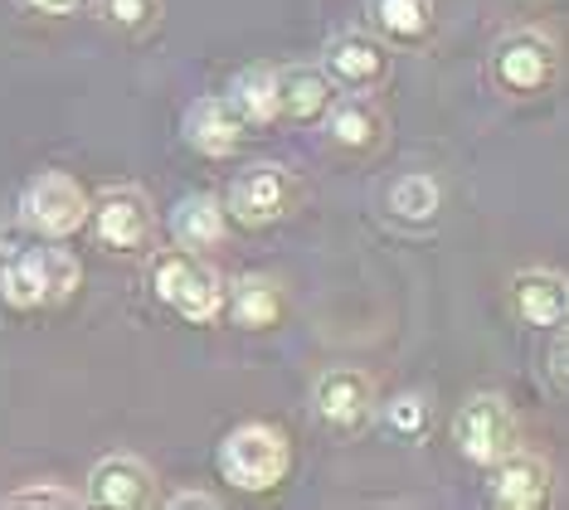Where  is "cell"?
<instances>
[{
	"label": "cell",
	"instance_id": "26",
	"mask_svg": "<svg viewBox=\"0 0 569 510\" xmlns=\"http://www.w3.org/2000/svg\"><path fill=\"white\" fill-rule=\"evenodd\" d=\"M166 506L171 510H214L219 496H210V491H176V496H166Z\"/></svg>",
	"mask_w": 569,
	"mask_h": 510
},
{
	"label": "cell",
	"instance_id": "15",
	"mask_svg": "<svg viewBox=\"0 0 569 510\" xmlns=\"http://www.w3.org/2000/svg\"><path fill=\"white\" fill-rule=\"evenodd\" d=\"M511 302H516V317H521L526 326H560L565 307H569V282L560 278V272H550V268L516 272Z\"/></svg>",
	"mask_w": 569,
	"mask_h": 510
},
{
	"label": "cell",
	"instance_id": "5",
	"mask_svg": "<svg viewBox=\"0 0 569 510\" xmlns=\"http://www.w3.org/2000/svg\"><path fill=\"white\" fill-rule=\"evenodd\" d=\"M452 442L477 467L501 462L516 448V413L501 394H472L452 418Z\"/></svg>",
	"mask_w": 569,
	"mask_h": 510
},
{
	"label": "cell",
	"instance_id": "19",
	"mask_svg": "<svg viewBox=\"0 0 569 510\" xmlns=\"http://www.w3.org/2000/svg\"><path fill=\"white\" fill-rule=\"evenodd\" d=\"M229 98H234V108L243 112V122L249 127L278 122V69H268V63L243 69L234 78V88H229Z\"/></svg>",
	"mask_w": 569,
	"mask_h": 510
},
{
	"label": "cell",
	"instance_id": "27",
	"mask_svg": "<svg viewBox=\"0 0 569 510\" xmlns=\"http://www.w3.org/2000/svg\"><path fill=\"white\" fill-rule=\"evenodd\" d=\"M550 374L560 389H569V340H555L550 346Z\"/></svg>",
	"mask_w": 569,
	"mask_h": 510
},
{
	"label": "cell",
	"instance_id": "6",
	"mask_svg": "<svg viewBox=\"0 0 569 510\" xmlns=\"http://www.w3.org/2000/svg\"><path fill=\"white\" fill-rule=\"evenodd\" d=\"M292 200H297L292 170L278 166V161H258V166H249V170H239L234 176L224 209L239 219L243 229H268V224H278V219L288 214Z\"/></svg>",
	"mask_w": 569,
	"mask_h": 510
},
{
	"label": "cell",
	"instance_id": "20",
	"mask_svg": "<svg viewBox=\"0 0 569 510\" xmlns=\"http://www.w3.org/2000/svg\"><path fill=\"white\" fill-rule=\"evenodd\" d=\"M370 20L399 44H419L433 30V0H370Z\"/></svg>",
	"mask_w": 569,
	"mask_h": 510
},
{
	"label": "cell",
	"instance_id": "14",
	"mask_svg": "<svg viewBox=\"0 0 569 510\" xmlns=\"http://www.w3.org/2000/svg\"><path fill=\"white\" fill-rule=\"evenodd\" d=\"M243 112L234 108V98H200L190 102L186 112V141L196 147L200 156H229L243 141Z\"/></svg>",
	"mask_w": 569,
	"mask_h": 510
},
{
	"label": "cell",
	"instance_id": "23",
	"mask_svg": "<svg viewBox=\"0 0 569 510\" xmlns=\"http://www.w3.org/2000/svg\"><path fill=\"white\" fill-rule=\"evenodd\" d=\"M385 423H390L399 438H423L429 433V399L423 394H399L390 409H385Z\"/></svg>",
	"mask_w": 569,
	"mask_h": 510
},
{
	"label": "cell",
	"instance_id": "13",
	"mask_svg": "<svg viewBox=\"0 0 569 510\" xmlns=\"http://www.w3.org/2000/svg\"><path fill=\"white\" fill-rule=\"evenodd\" d=\"M336 102V88L327 69H307V63H292V69H278V117H288L297 127L327 122Z\"/></svg>",
	"mask_w": 569,
	"mask_h": 510
},
{
	"label": "cell",
	"instance_id": "2",
	"mask_svg": "<svg viewBox=\"0 0 569 510\" xmlns=\"http://www.w3.org/2000/svg\"><path fill=\"white\" fill-rule=\"evenodd\" d=\"M151 287L176 317L196 326H210L224 311V282L196 248H166L151 258Z\"/></svg>",
	"mask_w": 569,
	"mask_h": 510
},
{
	"label": "cell",
	"instance_id": "28",
	"mask_svg": "<svg viewBox=\"0 0 569 510\" xmlns=\"http://www.w3.org/2000/svg\"><path fill=\"white\" fill-rule=\"evenodd\" d=\"M565 321H569V307H565Z\"/></svg>",
	"mask_w": 569,
	"mask_h": 510
},
{
	"label": "cell",
	"instance_id": "3",
	"mask_svg": "<svg viewBox=\"0 0 569 510\" xmlns=\"http://www.w3.org/2000/svg\"><path fill=\"white\" fill-rule=\"evenodd\" d=\"M292 467V448L278 428L268 423H243L219 442V472L239 491H273Z\"/></svg>",
	"mask_w": 569,
	"mask_h": 510
},
{
	"label": "cell",
	"instance_id": "24",
	"mask_svg": "<svg viewBox=\"0 0 569 510\" xmlns=\"http://www.w3.org/2000/svg\"><path fill=\"white\" fill-rule=\"evenodd\" d=\"M98 10L118 30H141V24L157 20V0H98Z\"/></svg>",
	"mask_w": 569,
	"mask_h": 510
},
{
	"label": "cell",
	"instance_id": "9",
	"mask_svg": "<svg viewBox=\"0 0 569 510\" xmlns=\"http://www.w3.org/2000/svg\"><path fill=\"white\" fill-rule=\"evenodd\" d=\"M93 233L102 248H112V253H132L151 239V200L132 186H112L98 194L93 204Z\"/></svg>",
	"mask_w": 569,
	"mask_h": 510
},
{
	"label": "cell",
	"instance_id": "16",
	"mask_svg": "<svg viewBox=\"0 0 569 510\" xmlns=\"http://www.w3.org/2000/svg\"><path fill=\"white\" fill-rule=\"evenodd\" d=\"M380 127H385V117L380 108H375L370 98H336L331 102V112H327V137L336 141V147H351V151H366L380 141Z\"/></svg>",
	"mask_w": 569,
	"mask_h": 510
},
{
	"label": "cell",
	"instance_id": "22",
	"mask_svg": "<svg viewBox=\"0 0 569 510\" xmlns=\"http://www.w3.org/2000/svg\"><path fill=\"white\" fill-rule=\"evenodd\" d=\"M0 506H54V510H73V506H88V496L59 487V481H34V487H20L10 496H0Z\"/></svg>",
	"mask_w": 569,
	"mask_h": 510
},
{
	"label": "cell",
	"instance_id": "11",
	"mask_svg": "<svg viewBox=\"0 0 569 510\" xmlns=\"http://www.w3.org/2000/svg\"><path fill=\"white\" fill-rule=\"evenodd\" d=\"M555 472L546 457L511 448L501 462H491V506L501 510H540L550 501Z\"/></svg>",
	"mask_w": 569,
	"mask_h": 510
},
{
	"label": "cell",
	"instance_id": "17",
	"mask_svg": "<svg viewBox=\"0 0 569 510\" xmlns=\"http://www.w3.org/2000/svg\"><path fill=\"white\" fill-rule=\"evenodd\" d=\"M171 233L180 248L204 253V248L224 243V209H219V200H210V194H186V200L171 209Z\"/></svg>",
	"mask_w": 569,
	"mask_h": 510
},
{
	"label": "cell",
	"instance_id": "25",
	"mask_svg": "<svg viewBox=\"0 0 569 510\" xmlns=\"http://www.w3.org/2000/svg\"><path fill=\"white\" fill-rule=\"evenodd\" d=\"M20 10H34V16H79V10L98 6V0H16Z\"/></svg>",
	"mask_w": 569,
	"mask_h": 510
},
{
	"label": "cell",
	"instance_id": "4",
	"mask_svg": "<svg viewBox=\"0 0 569 510\" xmlns=\"http://www.w3.org/2000/svg\"><path fill=\"white\" fill-rule=\"evenodd\" d=\"M88 214H93V204H88L83 186L73 176H63V170H40L20 194V219L34 233H44V239L79 233L88 224Z\"/></svg>",
	"mask_w": 569,
	"mask_h": 510
},
{
	"label": "cell",
	"instance_id": "18",
	"mask_svg": "<svg viewBox=\"0 0 569 510\" xmlns=\"http://www.w3.org/2000/svg\"><path fill=\"white\" fill-rule=\"evenodd\" d=\"M438 204H443V194H438V180L423 176V170H413V176H399L390 194H385V209L399 219V224L409 229H429L438 219Z\"/></svg>",
	"mask_w": 569,
	"mask_h": 510
},
{
	"label": "cell",
	"instance_id": "10",
	"mask_svg": "<svg viewBox=\"0 0 569 510\" xmlns=\"http://www.w3.org/2000/svg\"><path fill=\"white\" fill-rule=\"evenodd\" d=\"M157 501V477L141 457L112 452L88 472V506H108V510H141Z\"/></svg>",
	"mask_w": 569,
	"mask_h": 510
},
{
	"label": "cell",
	"instance_id": "8",
	"mask_svg": "<svg viewBox=\"0 0 569 510\" xmlns=\"http://www.w3.org/2000/svg\"><path fill=\"white\" fill-rule=\"evenodd\" d=\"M312 409L336 433H360L375 418V384L366 370H327L312 389Z\"/></svg>",
	"mask_w": 569,
	"mask_h": 510
},
{
	"label": "cell",
	"instance_id": "7",
	"mask_svg": "<svg viewBox=\"0 0 569 510\" xmlns=\"http://www.w3.org/2000/svg\"><path fill=\"white\" fill-rule=\"evenodd\" d=\"M555 78V44L540 30H511L491 49V83L511 98H530L550 88Z\"/></svg>",
	"mask_w": 569,
	"mask_h": 510
},
{
	"label": "cell",
	"instance_id": "1",
	"mask_svg": "<svg viewBox=\"0 0 569 510\" xmlns=\"http://www.w3.org/2000/svg\"><path fill=\"white\" fill-rule=\"evenodd\" d=\"M79 282H83V268L69 248H20L0 268V302L16 311L59 307L79 292Z\"/></svg>",
	"mask_w": 569,
	"mask_h": 510
},
{
	"label": "cell",
	"instance_id": "21",
	"mask_svg": "<svg viewBox=\"0 0 569 510\" xmlns=\"http://www.w3.org/2000/svg\"><path fill=\"white\" fill-rule=\"evenodd\" d=\"M229 317H234L243 331H268L282 317V297L268 278H243L234 282V297H229Z\"/></svg>",
	"mask_w": 569,
	"mask_h": 510
},
{
	"label": "cell",
	"instance_id": "12",
	"mask_svg": "<svg viewBox=\"0 0 569 510\" xmlns=\"http://www.w3.org/2000/svg\"><path fill=\"white\" fill-rule=\"evenodd\" d=\"M390 73V54L370 34H341L327 44V78L346 93H366Z\"/></svg>",
	"mask_w": 569,
	"mask_h": 510
}]
</instances>
